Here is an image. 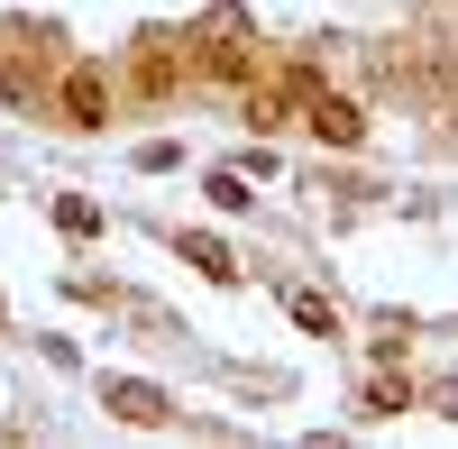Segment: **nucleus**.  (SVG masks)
I'll list each match as a JSON object with an SVG mask.
<instances>
[{"label":"nucleus","instance_id":"nucleus-8","mask_svg":"<svg viewBox=\"0 0 458 449\" xmlns=\"http://www.w3.org/2000/svg\"><path fill=\"white\" fill-rule=\"evenodd\" d=\"M174 248H183V267H193V275H211V284H239V257H229V239H211V230H183Z\"/></svg>","mask_w":458,"mask_h":449},{"label":"nucleus","instance_id":"nucleus-14","mask_svg":"<svg viewBox=\"0 0 458 449\" xmlns=\"http://www.w3.org/2000/svg\"><path fill=\"white\" fill-rule=\"evenodd\" d=\"M0 330H10V312H0Z\"/></svg>","mask_w":458,"mask_h":449},{"label":"nucleus","instance_id":"nucleus-2","mask_svg":"<svg viewBox=\"0 0 458 449\" xmlns=\"http://www.w3.org/2000/svg\"><path fill=\"white\" fill-rule=\"evenodd\" d=\"M37 47H47L37 28H0V101H10V110H28V101H47V92H55V83H47V64H37Z\"/></svg>","mask_w":458,"mask_h":449},{"label":"nucleus","instance_id":"nucleus-9","mask_svg":"<svg viewBox=\"0 0 458 449\" xmlns=\"http://www.w3.org/2000/svg\"><path fill=\"white\" fill-rule=\"evenodd\" d=\"M403 403H412V377L403 367H376L367 377V413H403Z\"/></svg>","mask_w":458,"mask_h":449},{"label":"nucleus","instance_id":"nucleus-13","mask_svg":"<svg viewBox=\"0 0 458 449\" xmlns=\"http://www.w3.org/2000/svg\"><path fill=\"white\" fill-rule=\"evenodd\" d=\"M431 403H440V413H458V377H440V385H431Z\"/></svg>","mask_w":458,"mask_h":449},{"label":"nucleus","instance_id":"nucleus-10","mask_svg":"<svg viewBox=\"0 0 458 449\" xmlns=\"http://www.w3.org/2000/svg\"><path fill=\"white\" fill-rule=\"evenodd\" d=\"M55 230H64V239H92V230H101V211H92L83 193H64V202H55Z\"/></svg>","mask_w":458,"mask_h":449},{"label":"nucleus","instance_id":"nucleus-3","mask_svg":"<svg viewBox=\"0 0 458 449\" xmlns=\"http://www.w3.org/2000/svg\"><path fill=\"white\" fill-rule=\"evenodd\" d=\"M376 73H394V92L422 101L431 73H440V47H431V37H386V47H376Z\"/></svg>","mask_w":458,"mask_h":449},{"label":"nucleus","instance_id":"nucleus-5","mask_svg":"<svg viewBox=\"0 0 458 449\" xmlns=\"http://www.w3.org/2000/svg\"><path fill=\"white\" fill-rule=\"evenodd\" d=\"M55 110H64L73 129H101L110 120V83H101L92 64H55Z\"/></svg>","mask_w":458,"mask_h":449},{"label":"nucleus","instance_id":"nucleus-6","mask_svg":"<svg viewBox=\"0 0 458 449\" xmlns=\"http://www.w3.org/2000/svg\"><path fill=\"white\" fill-rule=\"evenodd\" d=\"M302 110H312V138H321V147H358V138H367V110L339 101V92H312Z\"/></svg>","mask_w":458,"mask_h":449},{"label":"nucleus","instance_id":"nucleus-12","mask_svg":"<svg viewBox=\"0 0 458 449\" xmlns=\"http://www.w3.org/2000/svg\"><path fill=\"white\" fill-rule=\"evenodd\" d=\"M211 202H220V211H248V174L220 165V174H211Z\"/></svg>","mask_w":458,"mask_h":449},{"label":"nucleus","instance_id":"nucleus-4","mask_svg":"<svg viewBox=\"0 0 458 449\" xmlns=\"http://www.w3.org/2000/svg\"><path fill=\"white\" fill-rule=\"evenodd\" d=\"M183 73H193V55L174 47V37H138V101H165V92H183Z\"/></svg>","mask_w":458,"mask_h":449},{"label":"nucleus","instance_id":"nucleus-1","mask_svg":"<svg viewBox=\"0 0 458 449\" xmlns=\"http://www.w3.org/2000/svg\"><path fill=\"white\" fill-rule=\"evenodd\" d=\"M193 73L202 83H220V92H239L248 73H257V28H248V10L239 0H220V10H202V28H193Z\"/></svg>","mask_w":458,"mask_h":449},{"label":"nucleus","instance_id":"nucleus-7","mask_svg":"<svg viewBox=\"0 0 458 449\" xmlns=\"http://www.w3.org/2000/svg\"><path fill=\"white\" fill-rule=\"evenodd\" d=\"M110 413H120V422H138V431H157V422L174 413V403H165V385H147V377H120V385H110Z\"/></svg>","mask_w":458,"mask_h":449},{"label":"nucleus","instance_id":"nucleus-11","mask_svg":"<svg viewBox=\"0 0 458 449\" xmlns=\"http://www.w3.org/2000/svg\"><path fill=\"white\" fill-rule=\"evenodd\" d=\"M293 321H302V330H312V340H330V330H339V312L321 303V293H302V284H293Z\"/></svg>","mask_w":458,"mask_h":449}]
</instances>
